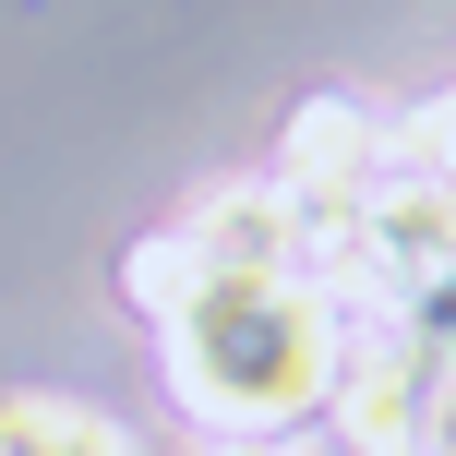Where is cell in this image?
<instances>
[{
  "instance_id": "obj_1",
  "label": "cell",
  "mask_w": 456,
  "mask_h": 456,
  "mask_svg": "<svg viewBox=\"0 0 456 456\" xmlns=\"http://www.w3.org/2000/svg\"><path fill=\"white\" fill-rule=\"evenodd\" d=\"M168 385L216 433H276L337 396V324L300 276H205L168 313Z\"/></svg>"
},
{
  "instance_id": "obj_2",
  "label": "cell",
  "mask_w": 456,
  "mask_h": 456,
  "mask_svg": "<svg viewBox=\"0 0 456 456\" xmlns=\"http://www.w3.org/2000/svg\"><path fill=\"white\" fill-rule=\"evenodd\" d=\"M361 252L385 276H409V300L456 265V181H420V168H385L361 192Z\"/></svg>"
},
{
  "instance_id": "obj_3",
  "label": "cell",
  "mask_w": 456,
  "mask_h": 456,
  "mask_svg": "<svg viewBox=\"0 0 456 456\" xmlns=\"http://www.w3.org/2000/svg\"><path fill=\"white\" fill-rule=\"evenodd\" d=\"M192 252L216 276H300V205L289 181H228L192 205Z\"/></svg>"
},
{
  "instance_id": "obj_4",
  "label": "cell",
  "mask_w": 456,
  "mask_h": 456,
  "mask_svg": "<svg viewBox=\"0 0 456 456\" xmlns=\"http://www.w3.org/2000/svg\"><path fill=\"white\" fill-rule=\"evenodd\" d=\"M0 456H133V433L85 396H0Z\"/></svg>"
},
{
  "instance_id": "obj_5",
  "label": "cell",
  "mask_w": 456,
  "mask_h": 456,
  "mask_svg": "<svg viewBox=\"0 0 456 456\" xmlns=\"http://www.w3.org/2000/svg\"><path fill=\"white\" fill-rule=\"evenodd\" d=\"M205 276H216V265L192 252V228H157V240H133V252H120V300H133V313H157V324L181 313Z\"/></svg>"
},
{
  "instance_id": "obj_6",
  "label": "cell",
  "mask_w": 456,
  "mask_h": 456,
  "mask_svg": "<svg viewBox=\"0 0 456 456\" xmlns=\"http://www.w3.org/2000/svg\"><path fill=\"white\" fill-rule=\"evenodd\" d=\"M420 456H456V361H444V385H433V433H420Z\"/></svg>"
},
{
  "instance_id": "obj_7",
  "label": "cell",
  "mask_w": 456,
  "mask_h": 456,
  "mask_svg": "<svg viewBox=\"0 0 456 456\" xmlns=\"http://www.w3.org/2000/svg\"><path fill=\"white\" fill-rule=\"evenodd\" d=\"M216 456H289V444H276V433H228Z\"/></svg>"
}]
</instances>
